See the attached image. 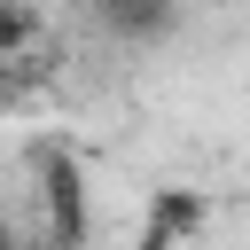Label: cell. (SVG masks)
I'll list each match as a JSON object with an SVG mask.
<instances>
[{
    "mask_svg": "<svg viewBox=\"0 0 250 250\" xmlns=\"http://www.w3.org/2000/svg\"><path fill=\"white\" fill-rule=\"evenodd\" d=\"M39 203H47V250H86V180L70 148H39Z\"/></svg>",
    "mask_w": 250,
    "mask_h": 250,
    "instance_id": "cell-1",
    "label": "cell"
},
{
    "mask_svg": "<svg viewBox=\"0 0 250 250\" xmlns=\"http://www.w3.org/2000/svg\"><path fill=\"white\" fill-rule=\"evenodd\" d=\"M102 23L117 39H148V31L172 23V0H102Z\"/></svg>",
    "mask_w": 250,
    "mask_h": 250,
    "instance_id": "cell-2",
    "label": "cell"
},
{
    "mask_svg": "<svg viewBox=\"0 0 250 250\" xmlns=\"http://www.w3.org/2000/svg\"><path fill=\"white\" fill-rule=\"evenodd\" d=\"M31 39H39V16H31V0H0V62H16Z\"/></svg>",
    "mask_w": 250,
    "mask_h": 250,
    "instance_id": "cell-3",
    "label": "cell"
},
{
    "mask_svg": "<svg viewBox=\"0 0 250 250\" xmlns=\"http://www.w3.org/2000/svg\"><path fill=\"white\" fill-rule=\"evenodd\" d=\"M8 102H16V62H0V117H8Z\"/></svg>",
    "mask_w": 250,
    "mask_h": 250,
    "instance_id": "cell-4",
    "label": "cell"
}]
</instances>
